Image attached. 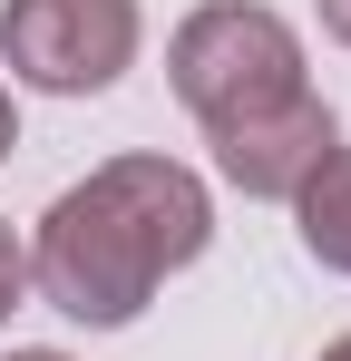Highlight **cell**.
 I'll use <instances>...</instances> for the list:
<instances>
[{
    "instance_id": "6da1fadb",
    "label": "cell",
    "mask_w": 351,
    "mask_h": 361,
    "mask_svg": "<svg viewBox=\"0 0 351 361\" xmlns=\"http://www.w3.org/2000/svg\"><path fill=\"white\" fill-rule=\"evenodd\" d=\"M215 244V205L195 166L176 157H108L88 185H68L49 215H39V244H30V283L88 322V332H117L137 322L166 274H185L195 254Z\"/></svg>"
},
{
    "instance_id": "7a4b0ae2",
    "label": "cell",
    "mask_w": 351,
    "mask_h": 361,
    "mask_svg": "<svg viewBox=\"0 0 351 361\" xmlns=\"http://www.w3.org/2000/svg\"><path fill=\"white\" fill-rule=\"evenodd\" d=\"M166 78H176V98L195 108L205 137H234V127L283 118L292 98H312L302 88V39L264 0H205L166 39Z\"/></svg>"
},
{
    "instance_id": "3957f363",
    "label": "cell",
    "mask_w": 351,
    "mask_h": 361,
    "mask_svg": "<svg viewBox=\"0 0 351 361\" xmlns=\"http://www.w3.org/2000/svg\"><path fill=\"white\" fill-rule=\"evenodd\" d=\"M0 59L20 88L98 98L137 59V0H10L0 10Z\"/></svg>"
},
{
    "instance_id": "277c9868",
    "label": "cell",
    "mask_w": 351,
    "mask_h": 361,
    "mask_svg": "<svg viewBox=\"0 0 351 361\" xmlns=\"http://www.w3.org/2000/svg\"><path fill=\"white\" fill-rule=\"evenodd\" d=\"M332 147H342L332 108H322V98H292L283 118H254V127H234V137H215V166H225V185H244V195L292 205L302 176H312Z\"/></svg>"
},
{
    "instance_id": "5b68a950",
    "label": "cell",
    "mask_w": 351,
    "mask_h": 361,
    "mask_svg": "<svg viewBox=\"0 0 351 361\" xmlns=\"http://www.w3.org/2000/svg\"><path fill=\"white\" fill-rule=\"evenodd\" d=\"M292 215H302V254L332 264V274H351V147H332V157L302 176Z\"/></svg>"
},
{
    "instance_id": "8992f818",
    "label": "cell",
    "mask_w": 351,
    "mask_h": 361,
    "mask_svg": "<svg viewBox=\"0 0 351 361\" xmlns=\"http://www.w3.org/2000/svg\"><path fill=\"white\" fill-rule=\"evenodd\" d=\"M20 293H30V244H20L10 225H0V322L20 312Z\"/></svg>"
},
{
    "instance_id": "52a82bcc",
    "label": "cell",
    "mask_w": 351,
    "mask_h": 361,
    "mask_svg": "<svg viewBox=\"0 0 351 361\" xmlns=\"http://www.w3.org/2000/svg\"><path fill=\"white\" fill-rule=\"evenodd\" d=\"M322 30H332V39L351 49V0H322Z\"/></svg>"
},
{
    "instance_id": "ba28073f",
    "label": "cell",
    "mask_w": 351,
    "mask_h": 361,
    "mask_svg": "<svg viewBox=\"0 0 351 361\" xmlns=\"http://www.w3.org/2000/svg\"><path fill=\"white\" fill-rule=\"evenodd\" d=\"M20 147V108H10V88H0V157Z\"/></svg>"
},
{
    "instance_id": "9c48e42d",
    "label": "cell",
    "mask_w": 351,
    "mask_h": 361,
    "mask_svg": "<svg viewBox=\"0 0 351 361\" xmlns=\"http://www.w3.org/2000/svg\"><path fill=\"white\" fill-rule=\"evenodd\" d=\"M322 361H351V332H342V342H322Z\"/></svg>"
},
{
    "instance_id": "30bf717a",
    "label": "cell",
    "mask_w": 351,
    "mask_h": 361,
    "mask_svg": "<svg viewBox=\"0 0 351 361\" xmlns=\"http://www.w3.org/2000/svg\"><path fill=\"white\" fill-rule=\"evenodd\" d=\"M10 361H68V352H10Z\"/></svg>"
}]
</instances>
